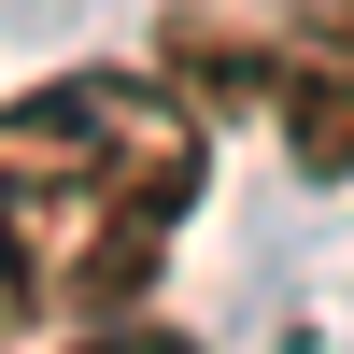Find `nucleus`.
<instances>
[{
	"label": "nucleus",
	"instance_id": "obj_1",
	"mask_svg": "<svg viewBox=\"0 0 354 354\" xmlns=\"http://www.w3.org/2000/svg\"><path fill=\"white\" fill-rule=\"evenodd\" d=\"M198 100L156 71H57L0 113V227L43 326H113L156 283V241L198 213Z\"/></svg>",
	"mask_w": 354,
	"mask_h": 354
},
{
	"label": "nucleus",
	"instance_id": "obj_2",
	"mask_svg": "<svg viewBox=\"0 0 354 354\" xmlns=\"http://www.w3.org/2000/svg\"><path fill=\"white\" fill-rule=\"evenodd\" d=\"M255 100L283 113V156H298L312 185H340V170H354V0H312V15L283 28Z\"/></svg>",
	"mask_w": 354,
	"mask_h": 354
},
{
	"label": "nucleus",
	"instance_id": "obj_3",
	"mask_svg": "<svg viewBox=\"0 0 354 354\" xmlns=\"http://www.w3.org/2000/svg\"><path fill=\"white\" fill-rule=\"evenodd\" d=\"M170 71H185L198 100H255V85H270V43L227 28V15H170Z\"/></svg>",
	"mask_w": 354,
	"mask_h": 354
},
{
	"label": "nucleus",
	"instance_id": "obj_4",
	"mask_svg": "<svg viewBox=\"0 0 354 354\" xmlns=\"http://www.w3.org/2000/svg\"><path fill=\"white\" fill-rule=\"evenodd\" d=\"M85 354H198V340H170V326H128V312H113V326H85Z\"/></svg>",
	"mask_w": 354,
	"mask_h": 354
},
{
	"label": "nucleus",
	"instance_id": "obj_5",
	"mask_svg": "<svg viewBox=\"0 0 354 354\" xmlns=\"http://www.w3.org/2000/svg\"><path fill=\"white\" fill-rule=\"evenodd\" d=\"M28 326V270H15V227H0V340Z\"/></svg>",
	"mask_w": 354,
	"mask_h": 354
}]
</instances>
